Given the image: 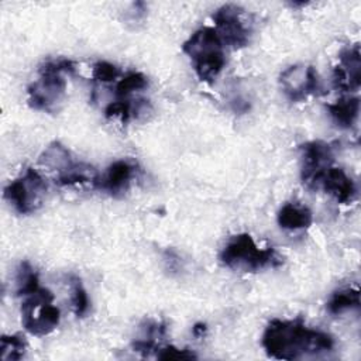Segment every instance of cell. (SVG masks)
Segmentation results:
<instances>
[{
	"label": "cell",
	"instance_id": "cell-1",
	"mask_svg": "<svg viewBox=\"0 0 361 361\" xmlns=\"http://www.w3.org/2000/svg\"><path fill=\"white\" fill-rule=\"evenodd\" d=\"M261 343L271 358L286 361L320 355L334 348L330 334L306 326L300 317L271 320L262 333Z\"/></svg>",
	"mask_w": 361,
	"mask_h": 361
},
{
	"label": "cell",
	"instance_id": "cell-2",
	"mask_svg": "<svg viewBox=\"0 0 361 361\" xmlns=\"http://www.w3.org/2000/svg\"><path fill=\"white\" fill-rule=\"evenodd\" d=\"M76 65L66 58L45 61L38 69V79L28 89V104L31 109L45 113H56L66 94L65 75H73Z\"/></svg>",
	"mask_w": 361,
	"mask_h": 361
},
{
	"label": "cell",
	"instance_id": "cell-3",
	"mask_svg": "<svg viewBox=\"0 0 361 361\" xmlns=\"http://www.w3.org/2000/svg\"><path fill=\"white\" fill-rule=\"evenodd\" d=\"M182 51L192 61L196 76L206 83H212L226 65L223 41L212 27L196 30L183 42Z\"/></svg>",
	"mask_w": 361,
	"mask_h": 361
},
{
	"label": "cell",
	"instance_id": "cell-4",
	"mask_svg": "<svg viewBox=\"0 0 361 361\" xmlns=\"http://www.w3.org/2000/svg\"><path fill=\"white\" fill-rule=\"evenodd\" d=\"M219 258L224 267L243 272H257L264 268L279 267L283 262L272 247L259 248L247 233L231 237Z\"/></svg>",
	"mask_w": 361,
	"mask_h": 361
},
{
	"label": "cell",
	"instance_id": "cell-5",
	"mask_svg": "<svg viewBox=\"0 0 361 361\" xmlns=\"http://www.w3.org/2000/svg\"><path fill=\"white\" fill-rule=\"evenodd\" d=\"M61 312L54 305V295L47 288L24 296L21 303V322L24 329L34 336H45L56 329Z\"/></svg>",
	"mask_w": 361,
	"mask_h": 361
},
{
	"label": "cell",
	"instance_id": "cell-6",
	"mask_svg": "<svg viewBox=\"0 0 361 361\" xmlns=\"http://www.w3.org/2000/svg\"><path fill=\"white\" fill-rule=\"evenodd\" d=\"M47 195L45 179L32 168H27L24 175L10 182L3 192L4 199L21 214L38 210Z\"/></svg>",
	"mask_w": 361,
	"mask_h": 361
},
{
	"label": "cell",
	"instance_id": "cell-7",
	"mask_svg": "<svg viewBox=\"0 0 361 361\" xmlns=\"http://www.w3.org/2000/svg\"><path fill=\"white\" fill-rule=\"evenodd\" d=\"M216 31L223 44L234 49L248 45L251 37V27L244 18V10L235 4H224L219 7L212 16Z\"/></svg>",
	"mask_w": 361,
	"mask_h": 361
},
{
	"label": "cell",
	"instance_id": "cell-8",
	"mask_svg": "<svg viewBox=\"0 0 361 361\" xmlns=\"http://www.w3.org/2000/svg\"><path fill=\"white\" fill-rule=\"evenodd\" d=\"M279 82L290 102H303L312 94H319L322 90L319 75L310 65L298 63L286 68L281 73Z\"/></svg>",
	"mask_w": 361,
	"mask_h": 361
},
{
	"label": "cell",
	"instance_id": "cell-9",
	"mask_svg": "<svg viewBox=\"0 0 361 361\" xmlns=\"http://www.w3.org/2000/svg\"><path fill=\"white\" fill-rule=\"evenodd\" d=\"M300 151H302V165H300L302 182L310 189H317L322 176L331 166V162H333L331 147L323 141H309L300 145Z\"/></svg>",
	"mask_w": 361,
	"mask_h": 361
},
{
	"label": "cell",
	"instance_id": "cell-10",
	"mask_svg": "<svg viewBox=\"0 0 361 361\" xmlns=\"http://www.w3.org/2000/svg\"><path fill=\"white\" fill-rule=\"evenodd\" d=\"M333 85L341 92L358 90L361 85V55L357 44L340 52L338 65L333 72Z\"/></svg>",
	"mask_w": 361,
	"mask_h": 361
},
{
	"label": "cell",
	"instance_id": "cell-11",
	"mask_svg": "<svg viewBox=\"0 0 361 361\" xmlns=\"http://www.w3.org/2000/svg\"><path fill=\"white\" fill-rule=\"evenodd\" d=\"M138 173V165L133 159H118L114 161L104 173L99 175L97 182L94 183V188L107 192L111 196H120L123 195L131 180Z\"/></svg>",
	"mask_w": 361,
	"mask_h": 361
},
{
	"label": "cell",
	"instance_id": "cell-12",
	"mask_svg": "<svg viewBox=\"0 0 361 361\" xmlns=\"http://www.w3.org/2000/svg\"><path fill=\"white\" fill-rule=\"evenodd\" d=\"M319 188H323L338 203H350L354 200L357 189L353 179L341 169L330 166L320 179Z\"/></svg>",
	"mask_w": 361,
	"mask_h": 361
},
{
	"label": "cell",
	"instance_id": "cell-13",
	"mask_svg": "<svg viewBox=\"0 0 361 361\" xmlns=\"http://www.w3.org/2000/svg\"><path fill=\"white\" fill-rule=\"evenodd\" d=\"M39 162L47 169L56 172V178H59L63 173L69 172L78 161L73 159L71 151L65 145H62L59 141H54L44 149L39 157Z\"/></svg>",
	"mask_w": 361,
	"mask_h": 361
},
{
	"label": "cell",
	"instance_id": "cell-14",
	"mask_svg": "<svg viewBox=\"0 0 361 361\" xmlns=\"http://www.w3.org/2000/svg\"><path fill=\"white\" fill-rule=\"evenodd\" d=\"M278 224L285 230L307 228L313 221L312 212L300 203H285L276 216Z\"/></svg>",
	"mask_w": 361,
	"mask_h": 361
},
{
	"label": "cell",
	"instance_id": "cell-15",
	"mask_svg": "<svg viewBox=\"0 0 361 361\" xmlns=\"http://www.w3.org/2000/svg\"><path fill=\"white\" fill-rule=\"evenodd\" d=\"M327 110L333 121L341 128H351L360 114L358 97H341L336 103L327 104Z\"/></svg>",
	"mask_w": 361,
	"mask_h": 361
},
{
	"label": "cell",
	"instance_id": "cell-16",
	"mask_svg": "<svg viewBox=\"0 0 361 361\" xmlns=\"http://www.w3.org/2000/svg\"><path fill=\"white\" fill-rule=\"evenodd\" d=\"M360 307V290L354 288H343L336 290L329 303L327 309L331 314H340L348 309Z\"/></svg>",
	"mask_w": 361,
	"mask_h": 361
},
{
	"label": "cell",
	"instance_id": "cell-17",
	"mask_svg": "<svg viewBox=\"0 0 361 361\" xmlns=\"http://www.w3.org/2000/svg\"><path fill=\"white\" fill-rule=\"evenodd\" d=\"M39 288V279L37 271L28 261L20 262L16 272V293L17 296H27Z\"/></svg>",
	"mask_w": 361,
	"mask_h": 361
},
{
	"label": "cell",
	"instance_id": "cell-18",
	"mask_svg": "<svg viewBox=\"0 0 361 361\" xmlns=\"http://www.w3.org/2000/svg\"><path fill=\"white\" fill-rule=\"evenodd\" d=\"M148 86L147 78L141 72H128L124 75L114 87V96L116 100H126L130 99V96L134 92L142 90Z\"/></svg>",
	"mask_w": 361,
	"mask_h": 361
},
{
	"label": "cell",
	"instance_id": "cell-19",
	"mask_svg": "<svg viewBox=\"0 0 361 361\" xmlns=\"http://www.w3.org/2000/svg\"><path fill=\"white\" fill-rule=\"evenodd\" d=\"M27 343L20 334L1 336L0 338V358L3 361H18L25 355Z\"/></svg>",
	"mask_w": 361,
	"mask_h": 361
},
{
	"label": "cell",
	"instance_id": "cell-20",
	"mask_svg": "<svg viewBox=\"0 0 361 361\" xmlns=\"http://www.w3.org/2000/svg\"><path fill=\"white\" fill-rule=\"evenodd\" d=\"M69 283H71V290H72L73 312L78 317H83L89 312V306H90L86 289H85L80 278H78L75 275H71Z\"/></svg>",
	"mask_w": 361,
	"mask_h": 361
},
{
	"label": "cell",
	"instance_id": "cell-21",
	"mask_svg": "<svg viewBox=\"0 0 361 361\" xmlns=\"http://www.w3.org/2000/svg\"><path fill=\"white\" fill-rule=\"evenodd\" d=\"M120 76V69L107 61H99L93 65L92 78L97 83H110Z\"/></svg>",
	"mask_w": 361,
	"mask_h": 361
},
{
	"label": "cell",
	"instance_id": "cell-22",
	"mask_svg": "<svg viewBox=\"0 0 361 361\" xmlns=\"http://www.w3.org/2000/svg\"><path fill=\"white\" fill-rule=\"evenodd\" d=\"M155 357L158 360H195L196 354H193L188 348H176L173 345H159Z\"/></svg>",
	"mask_w": 361,
	"mask_h": 361
}]
</instances>
